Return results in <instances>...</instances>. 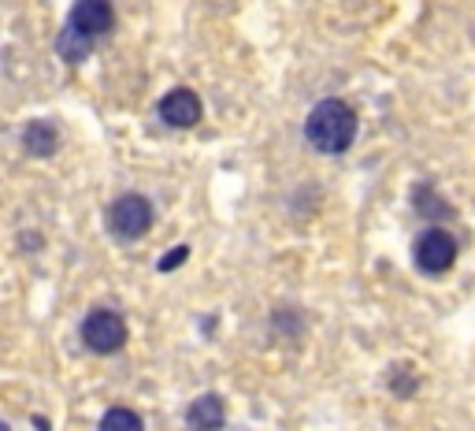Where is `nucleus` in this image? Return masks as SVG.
I'll return each instance as SVG.
<instances>
[{
    "instance_id": "nucleus-8",
    "label": "nucleus",
    "mask_w": 475,
    "mask_h": 431,
    "mask_svg": "<svg viewBox=\"0 0 475 431\" xmlns=\"http://www.w3.org/2000/svg\"><path fill=\"white\" fill-rule=\"evenodd\" d=\"M23 145H26V152L30 156H52L56 152V145H59V138H56V131L48 127V123H41V120H34V123H26V131H23Z\"/></svg>"
},
{
    "instance_id": "nucleus-12",
    "label": "nucleus",
    "mask_w": 475,
    "mask_h": 431,
    "mask_svg": "<svg viewBox=\"0 0 475 431\" xmlns=\"http://www.w3.org/2000/svg\"><path fill=\"white\" fill-rule=\"evenodd\" d=\"M186 257H190V249H186V246H178V249H171V253H167V257L160 260V272H171V268H178V264H183Z\"/></svg>"
},
{
    "instance_id": "nucleus-4",
    "label": "nucleus",
    "mask_w": 475,
    "mask_h": 431,
    "mask_svg": "<svg viewBox=\"0 0 475 431\" xmlns=\"http://www.w3.org/2000/svg\"><path fill=\"white\" fill-rule=\"evenodd\" d=\"M82 342L93 350V353H115V350H123L127 342V323L119 312L111 309H97L82 320Z\"/></svg>"
},
{
    "instance_id": "nucleus-14",
    "label": "nucleus",
    "mask_w": 475,
    "mask_h": 431,
    "mask_svg": "<svg viewBox=\"0 0 475 431\" xmlns=\"http://www.w3.org/2000/svg\"><path fill=\"white\" fill-rule=\"evenodd\" d=\"M0 431H8V424H0Z\"/></svg>"
},
{
    "instance_id": "nucleus-13",
    "label": "nucleus",
    "mask_w": 475,
    "mask_h": 431,
    "mask_svg": "<svg viewBox=\"0 0 475 431\" xmlns=\"http://www.w3.org/2000/svg\"><path fill=\"white\" fill-rule=\"evenodd\" d=\"M34 424H37V431H48V420H45V416H34Z\"/></svg>"
},
{
    "instance_id": "nucleus-3",
    "label": "nucleus",
    "mask_w": 475,
    "mask_h": 431,
    "mask_svg": "<svg viewBox=\"0 0 475 431\" xmlns=\"http://www.w3.org/2000/svg\"><path fill=\"white\" fill-rule=\"evenodd\" d=\"M412 260H416V268H420V272H428V276L449 272L453 260H457V242H453V235H446L442 227H428L420 238H416V246H412Z\"/></svg>"
},
{
    "instance_id": "nucleus-5",
    "label": "nucleus",
    "mask_w": 475,
    "mask_h": 431,
    "mask_svg": "<svg viewBox=\"0 0 475 431\" xmlns=\"http://www.w3.org/2000/svg\"><path fill=\"white\" fill-rule=\"evenodd\" d=\"M160 120L174 131H186V127H197L201 123V97L194 89H171L164 100H160Z\"/></svg>"
},
{
    "instance_id": "nucleus-6",
    "label": "nucleus",
    "mask_w": 475,
    "mask_h": 431,
    "mask_svg": "<svg viewBox=\"0 0 475 431\" xmlns=\"http://www.w3.org/2000/svg\"><path fill=\"white\" fill-rule=\"evenodd\" d=\"M115 23V12H111V0H79L71 8V23L79 34L86 37H97V34H108Z\"/></svg>"
},
{
    "instance_id": "nucleus-1",
    "label": "nucleus",
    "mask_w": 475,
    "mask_h": 431,
    "mask_svg": "<svg viewBox=\"0 0 475 431\" xmlns=\"http://www.w3.org/2000/svg\"><path fill=\"white\" fill-rule=\"evenodd\" d=\"M305 138L312 142V149L327 152V156H338L353 145L356 138V112L345 104V100H320L309 120H305Z\"/></svg>"
},
{
    "instance_id": "nucleus-7",
    "label": "nucleus",
    "mask_w": 475,
    "mask_h": 431,
    "mask_svg": "<svg viewBox=\"0 0 475 431\" xmlns=\"http://www.w3.org/2000/svg\"><path fill=\"white\" fill-rule=\"evenodd\" d=\"M186 424H190V431H219V427L227 424L223 398H219V394H201V398L190 405Z\"/></svg>"
},
{
    "instance_id": "nucleus-2",
    "label": "nucleus",
    "mask_w": 475,
    "mask_h": 431,
    "mask_svg": "<svg viewBox=\"0 0 475 431\" xmlns=\"http://www.w3.org/2000/svg\"><path fill=\"white\" fill-rule=\"evenodd\" d=\"M153 227V205L142 194H123L111 208H108V231L123 242L142 238Z\"/></svg>"
},
{
    "instance_id": "nucleus-10",
    "label": "nucleus",
    "mask_w": 475,
    "mask_h": 431,
    "mask_svg": "<svg viewBox=\"0 0 475 431\" xmlns=\"http://www.w3.org/2000/svg\"><path fill=\"white\" fill-rule=\"evenodd\" d=\"M100 431H145V424H142V416L134 409L115 405V409H108L100 416Z\"/></svg>"
},
{
    "instance_id": "nucleus-9",
    "label": "nucleus",
    "mask_w": 475,
    "mask_h": 431,
    "mask_svg": "<svg viewBox=\"0 0 475 431\" xmlns=\"http://www.w3.org/2000/svg\"><path fill=\"white\" fill-rule=\"evenodd\" d=\"M56 48H59V57H64L68 64H82L90 52H93V37H86V34H79L75 26H68L64 34H59V41H56Z\"/></svg>"
},
{
    "instance_id": "nucleus-11",
    "label": "nucleus",
    "mask_w": 475,
    "mask_h": 431,
    "mask_svg": "<svg viewBox=\"0 0 475 431\" xmlns=\"http://www.w3.org/2000/svg\"><path fill=\"white\" fill-rule=\"evenodd\" d=\"M416 208H420L424 216H431V220H438V216H449V205H446V201H438L428 186L416 190Z\"/></svg>"
}]
</instances>
